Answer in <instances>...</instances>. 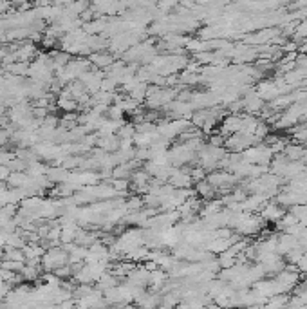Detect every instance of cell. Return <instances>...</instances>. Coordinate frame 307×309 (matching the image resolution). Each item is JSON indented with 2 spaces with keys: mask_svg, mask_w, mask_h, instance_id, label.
<instances>
[{
  "mask_svg": "<svg viewBox=\"0 0 307 309\" xmlns=\"http://www.w3.org/2000/svg\"><path fill=\"white\" fill-rule=\"evenodd\" d=\"M168 183L173 188H190L194 185V177H192L190 170H184L183 167H172V172L168 175Z\"/></svg>",
  "mask_w": 307,
  "mask_h": 309,
  "instance_id": "1",
  "label": "cell"
},
{
  "mask_svg": "<svg viewBox=\"0 0 307 309\" xmlns=\"http://www.w3.org/2000/svg\"><path fill=\"white\" fill-rule=\"evenodd\" d=\"M44 6H53V0H34V7H44Z\"/></svg>",
  "mask_w": 307,
  "mask_h": 309,
  "instance_id": "7",
  "label": "cell"
},
{
  "mask_svg": "<svg viewBox=\"0 0 307 309\" xmlns=\"http://www.w3.org/2000/svg\"><path fill=\"white\" fill-rule=\"evenodd\" d=\"M284 154L287 156V158L291 159V161H298V159H302L304 156H306L307 152L304 146H298V145H287L285 146Z\"/></svg>",
  "mask_w": 307,
  "mask_h": 309,
  "instance_id": "5",
  "label": "cell"
},
{
  "mask_svg": "<svg viewBox=\"0 0 307 309\" xmlns=\"http://www.w3.org/2000/svg\"><path fill=\"white\" fill-rule=\"evenodd\" d=\"M89 62H90V65L92 67H96V69H109L114 63V58H112V55L111 53H105V51H92L90 53L89 56Z\"/></svg>",
  "mask_w": 307,
  "mask_h": 309,
  "instance_id": "3",
  "label": "cell"
},
{
  "mask_svg": "<svg viewBox=\"0 0 307 309\" xmlns=\"http://www.w3.org/2000/svg\"><path fill=\"white\" fill-rule=\"evenodd\" d=\"M285 210L282 208L280 202H266L262 208H260V217L266 223H279L284 217Z\"/></svg>",
  "mask_w": 307,
  "mask_h": 309,
  "instance_id": "2",
  "label": "cell"
},
{
  "mask_svg": "<svg viewBox=\"0 0 307 309\" xmlns=\"http://www.w3.org/2000/svg\"><path fill=\"white\" fill-rule=\"evenodd\" d=\"M20 273H22L24 281H36L40 277V266H33V264H24V268L20 270Z\"/></svg>",
  "mask_w": 307,
  "mask_h": 309,
  "instance_id": "6",
  "label": "cell"
},
{
  "mask_svg": "<svg viewBox=\"0 0 307 309\" xmlns=\"http://www.w3.org/2000/svg\"><path fill=\"white\" fill-rule=\"evenodd\" d=\"M29 2H34V0H29Z\"/></svg>",
  "mask_w": 307,
  "mask_h": 309,
  "instance_id": "8",
  "label": "cell"
},
{
  "mask_svg": "<svg viewBox=\"0 0 307 309\" xmlns=\"http://www.w3.org/2000/svg\"><path fill=\"white\" fill-rule=\"evenodd\" d=\"M56 107L61 109L63 112H76V111L80 109V103L74 100V98H60V96H58Z\"/></svg>",
  "mask_w": 307,
  "mask_h": 309,
  "instance_id": "4",
  "label": "cell"
}]
</instances>
